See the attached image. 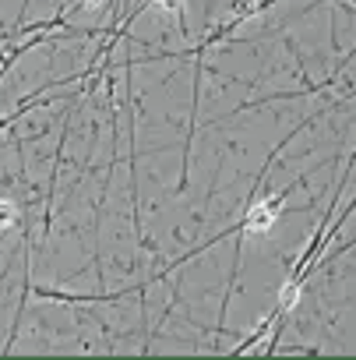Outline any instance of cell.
I'll return each instance as SVG.
<instances>
[{"label": "cell", "mask_w": 356, "mask_h": 360, "mask_svg": "<svg viewBox=\"0 0 356 360\" xmlns=\"http://www.w3.org/2000/svg\"><path fill=\"white\" fill-rule=\"evenodd\" d=\"M279 216H282V195H272V198L258 202V205L247 212L244 230H247L251 237H265V233L275 226V219H279Z\"/></svg>", "instance_id": "obj_1"}, {"label": "cell", "mask_w": 356, "mask_h": 360, "mask_svg": "<svg viewBox=\"0 0 356 360\" xmlns=\"http://www.w3.org/2000/svg\"><path fill=\"white\" fill-rule=\"evenodd\" d=\"M18 219H22L18 205H15L11 198H0V233H4V230H15Z\"/></svg>", "instance_id": "obj_2"}, {"label": "cell", "mask_w": 356, "mask_h": 360, "mask_svg": "<svg viewBox=\"0 0 356 360\" xmlns=\"http://www.w3.org/2000/svg\"><path fill=\"white\" fill-rule=\"evenodd\" d=\"M296 300H300V279H293V283L282 290V297H279V311H289Z\"/></svg>", "instance_id": "obj_3"}, {"label": "cell", "mask_w": 356, "mask_h": 360, "mask_svg": "<svg viewBox=\"0 0 356 360\" xmlns=\"http://www.w3.org/2000/svg\"><path fill=\"white\" fill-rule=\"evenodd\" d=\"M233 11H237L240 18H247V15L258 11V0H233Z\"/></svg>", "instance_id": "obj_4"}, {"label": "cell", "mask_w": 356, "mask_h": 360, "mask_svg": "<svg viewBox=\"0 0 356 360\" xmlns=\"http://www.w3.org/2000/svg\"><path fill=\"white\" fill-rule=\"evenodd\" d=\"M155 4L166 8V11H176V8H180V0H155Z\"/></svg>", "instance_id": "obj_5"}, {"label": "cell", "mask_w": 356, "mask_h": 360, "mask_svg": "<svg viewBox=\"0 0 356 360\" xmlns=\"http://www.w3.org/2000/svg\"><path fill=\"white\" fill-rule=\"evenodd\" d=\"M81 4H85V8H99V4H103V0H81Z\"/></svg>", "instance_id": "obj_6"}]
</instances>
